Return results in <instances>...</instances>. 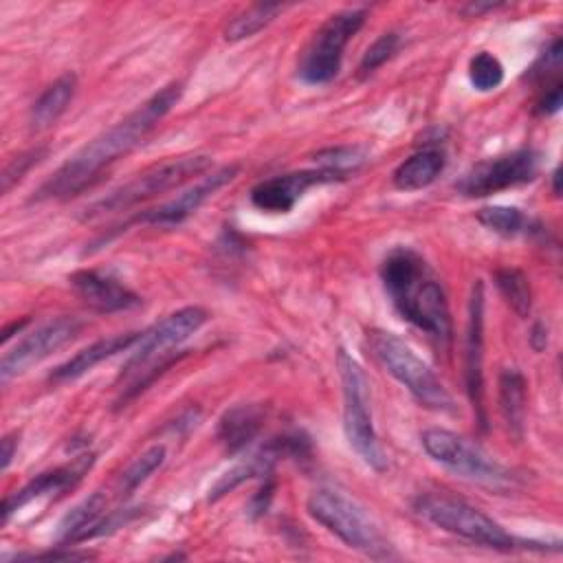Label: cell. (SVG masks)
Here are the masks:
<instances>
[{"mask_svg": "<svg viewBox=\"0 0 563 563\" xmlns=\"http://www.w3.org/2000/svg\"><path fill=\"white\" fill-rule=\"evenodd\" d=\"M183 86L172 81L147 97L136 110L125 119L97 134L92 141L81 145L62 167L53 172L51 178L42 183L33 200H64L88 189L101 172L117 158L132 152L143 139L165 119V114L178 103Z\"/></svg>", "mask_w": 563, "mask_h": 563, "instance_id": "obj_1", "label": "cell"}, {"mask_svg": "<svg viewBox=\"0 0 563 563\" xmlns=\"http://www.w3.org/2000/svg\"><path fill=\"white\" fill-rule=\"evenodd\" d=\"M380 279L398 314L449 350L453 336L449 301L422 255L409 246H396L380 264Z\"/></svg>", "mask_w": 563, "mask_h": 563, "instance_id": "obj_2", "label": "cell"}, {"mask_svg": "<svg viewBox=\"0 0 563 563\" xmlns=\"http://www.w3.org/2000/svg\"><path fill=\"white\" fill-rule=\"evenodd\" d=\"M413 510L418 517L433 523L435 528L451 532L460 539H466L471 543L484 545V548H493V550H501V552H510L517 548L543 550V548H539L541 543L512 537L508 530H504V526H499L484 510H479L477 506H473L464 499L451 497L446 493L418 495L413 499Z\"/></svg>", "mask_w": 563, "mask_h": 563, "instance_id": "obj_3", "label": "cell"}, {"mask_svg": "<svg viewBox=\"0 0 563 563\" xmlns=\"http://www.w3.org/2000/svg\"><path fill=\"white\" fill-rule=\"evenodd\" d=\"M306 510L317 523L339 537L347 548L358 550L376 561L396 556L391 543L380 532L378 523L369 517V512L343 493L319 488L310 493Z\"/></svg>", "mask_w": 563, "mask_h": 563, "instance_id": "obj_4", "label": "cell"}, {"mask_svg": "<svg viewBox=\"0 0 563 563\" xmlns=\"http://www.w3.org/2000/svg\"><path fill=\"white\" fill-rule=\"evenodd\" d=\"M367 345L376 361L427 409L457 413V402L438 374L394 332L372 330Z\"/></svg>", "mask_w": 563, "mask_h": 563, "instance_id": "obj_5", "label": "cell"}, {"mask_svg": "<svg viewBox=\"0 0 563 563\" xmlns=\"http://www.w3.org/2000/svg\"><path fill=\"white\" fill-rule=\"evenodd\" d=\"M211 165H213V161L207 154H185V156H176V158L163 161L158 165H152L145 172L136 174L125 185L112 189L108 196L88 205L84 209V220L97 218L103 213L128 211V209L136 207L139 202L152 200L161 194L183 187L185 183L194 180L196 176H205L207 169H211Z\"/></svg>", "mask_w": 563, "mask_h": 563, "instance_id": "obj_6", "label": "cell"}, {"mask_svg": "<svg viewBox=\"0 0 563 563\" xmlns=\"http://www.w3.org/2000/svg\"><path fill=\"white\" fill-rule=\"evenodd\" d=\"M336 369L343 389V433L354 453L376 473L387 471V455L378 442L372 409L369 383L361 363L343 347L336 352Z\"/></svg>", "mask_w": 563, "mask_h": 563, "instance_id": "obj_7", "label": "cell"}, {"mask_svg": "<svg viewBox=\"0 0 563 563\" xmlns=\"http://www.w3.org/2000/svg\"><path fill=\"white\" fill-rule=\"evenodd\" d=\"M420 444L431 460L473 484L499 493L512 490L519 484V477L510 468L455 431L431 427L420 435Z\"/></svg>", "mask_w": 563, "mask_h": 563, "instance_id": "obj_8", "label": "cell"}, {"mask_svg": "<svg viewBox=\"0 0 563 563\" xmlns=\"http://www.w3.org/2000/svg\"><path fill=\"white\" fill-rule=\"evenodd\" d=\"M365 18V9H345L330 15L317 29L299 59V79L308 86H321L332 81L341 70L347 42L361 31Z\"/></svg>", "mask_w": 563, "mask_h": 563, "instance_id": "obj_9", "label": "cell"}, {"mask_svg": "<svg viewBox=\"0 0 563 563\" xmlns=\"http://www.w3.org/2000/svg\"><path fill=\"white\" fill-rule=\"evenodd\" d=\"M539 174V154L534 150H515L468 167L455 183L457 194L466 198L493 196L534 180Z\"/></svg>", "mask_w": 563, "mask_h": 563, "instance_id": "obj_10", "label": "cell"}, {"mask_svg": "<svg viewBox=\"0 0 563 563\" xmlns=\"http://www.w3.org/2000/svg\"><path fill=\"white\" fill-rule=\"evenodd\" d=\"M207 319H209V314H207L205 308L185 306V308H178V310L169 312L161 321L152 323L147 330H143L139 334L136 343L132 345V350H130L132 354H130L128 363L123 365V372L119 374V380L121 378H132L147 363L169 354V350L174 345H180L185 339H189L194 332H198L207 323Z\"/></svg>", "mask_w": 563, "mask_h": 563, "instance_id": "obj_11", "label": "cell"}, {"mask_svg": "<svg viewBox=\"0 0 563 563\" xmlns=\"http://www.w3.org/2000/svg\"><path fill=\"white\" fill-rule=\"evenodd\" d=\"M81 328H84V321L73 314L55 317L44 325L35 328L24 339H20L9 352H4L0 361V380L7 383L24 374L40 361L48 358L53 352L68 345L81 332Z\"/></svg>", "mask_w": 563, "mask_h": 563, "instance_id": "obj_12", "label": "cell"}, {"mask_svg": "<svg viewBox=\"0 0 563 563\" xmlns=\"http://www.w3.org/2000/svg\"><path fill=\"white\" fill-rule=\"evenodd\" d=\"M240 174L238 165H224L218 167L205 176H200L191 187L183 189L176 198L139 211L136 216H132L130 220L121 222L117 231H125L132 224H152V227H176L180 222H185L189 216H194L211 196H216V191H220L224 185H229L235 176Z\"/></svg>", "mask_w": 563, "mask_h": 563, "instance_id": "obj_13", "label": "cell"}, {"mask_svg": "<svg viewBox=\"0 0 563 563\" xmlns=\"http://www.w3.org/2000/svg\"><path fill=\"white\" fill-rule=\"evenodd\" d=\"M336 180H343V176L325 167L297 169V172H286V174H277L260 180L257 185H253L249 198H251V205L262 213L286 216L295 209V205L303 198V194L310 187L336 183Z\"/></svg>", "mask_w": 563, "mask_h": 563, "instance_id": "obj_14", "label": "cell"}, {"mask_svg": "<svg viewBox=\"0 0 563 563\" xmlns=\"http://www.w3.org/2000/svg\"><path fill=\"white\" fill-rule=\"evenodd\" d=\"M92 464H95V455L81 453L68 464H62V466H55L51 471L35 475L22 488H18L15 493L4 497L2 510H0L2 523H7L15 512H20L22 508H26L29 504H33L37 499L57 497V495H64L66 490L75 488L81 482V477L90 471Z\"/></svg>", "mask_w": 563, "mask_h": 563, "instance_id": "obj_15", "label": "cell"}, {"mask_svg": "<svg viewBox=\"0 0 563 563\" xmlns=\"http://www.w3.org/2000/svg\"><path fill=\"white\" fill-rule=\"evenodd\" d=\"M484 284L477 279L468 299V323H466V345H464V378L468 398L477 411V422L486 429L484 411Z\"/></svg>", "mask_w": 563, "mask_h": 563, "instance_id": "obj_16", "label": "cell"}, {"mask_svg": "<svg viewBox=\"0 0 563 563\" xmlns=\"http://www.w3.org/2000/svg\"><path fill=\"white\" fill-rule=\"evenodd\" d=\"M70 288L75 295L95 312L110 314V312H125L134 310L143 303L141 295L128 288L123 282L108 273H99L92 268H81L68 275Z\"/></svg>", "mask_w": 563, "mask_h": 563, "instance_id": "obj_17", "label": "cell"}, {"mask_svg": "<svg viewBox=\"0 0 563 563\" xmlns=\"http://www.w3.org/2000/svg\"><path fill=\"white\" fill-rule=\"evenodd\" d=\"M264 418L266 407L262 402H238L220 416L216 438L229 455H235L257 438Z\"/></svg>", "mask_w": 563, "mask_h": 563, "instance_id": "obj_18", "label": "cell"}, {"mask_svg": "<svg viewBox=\"0 0 563 563\" xmlns=\"http://www.w3.org/2000/svg\"><path fill=\"white\" fill-rule=\"evenodd\" d=\"M139 334L141 332H121V334H112V336H106V339H99V341L86 345L84 350H79L77 354L66 358L62 365H57L51 372V376H48L51 383H68V380H75V378L88 374L92 367L117 356L119 352L132 350Z\"/></svg>", "mask_w": 563, "mask_h": 563, "instance_id": "obj_19", "label": "cell"}, {"mask_svg": "<svg viewBox=\"0 0 563 563\" xmlns=\"http://www.w3.org/2000/svg\"><path fill=\"white\" fill-rule=\"evenodd\" d=\"M279 453L273 446V442L268 440L262 449L253 451L251 455L242 457L240 462H235L229 471H224L209 488V501H218L220 497H224L227 493L235 490L240 484L255 479V477H266L275 471V464L279 462Z\"/></svg>", "mask_w": 563, "mask_h": 563, "instance_id": "obj_20", "label": "cell"}, {"mask_svg": "<svg viewBox=\"0 0 563 563\" xmlns=\"http://www.w3.org/2000/svg\"><path fill=\"white\" fill-rule=\"evenodd\" d=\"M446 158L440 147H424L405 158L391 174V183L400 191H418L429 187L442 172Z\"/></svg>", "mask_w": 563, "mask_h": 563, "instance_id": "obj_21", "label": "cell"}, {"mask_svg": "<svg viewBox=\"0 0 563 563\" xmlns=\"http://www.w3.org/2000/svg\"><path fill=\"white\" fill-rule=\"evenodd\" d=\"M75 88H77L75 73H64L53 84H48L31 106V114H29L31 130L42 132L51 128L66 112L68 103L75 97Z\"/></svg>", "mask_w": 563, "mask_h": 563, "instance_id": "obj_22", "label": "cell"}, {"mask_svg": "<svg viewBox=\"0 0 563 563\" xmlns=\"http://www.w3.org/2000/svg\"><path fill=\"white\" fill-rule=\"evenodd\" d=\"M499 411L510 435L519 440L526 422V378L517 367H506L499 374Z\"/></svg>", "mask_w": 563, "mask_h": 563, "instance_id": "obj_23", "label": "cell"}, {"mask_svg": "<svg viewBox=\"0 0 563 563\" xmlns=\"http://www.w3.org/2000/svg\"><path fill=\"white\" fill-rule=\"evenodd\" d=\"M167 457V451L163 444H154L150 449H145L141 455H136L119 475L117 479H112L108 486L112 490V495L117 497V501H125L145 479H150V475L154 471H158L163 466Z\"/></svg>", "mask_w": 563, "mask_h": 563, "instance_id": "obj_24", "label": "cell"}, {"mask_svg": "<svg viewBox=\"0 0 563 563\" xmlns=\"http://www.w3.org/2000/svg\"><path fill=\"white\" fill-rule=\"evenodd\" d=\"M284 7L286 4L282 2H255L246 7L235 18H231V22L224 26V40L240 42V40L253 37L264 26H268L284 11Z\"/></svg>", "mask_w": 563, "mask_h": 563, "instance_id": "obj_25", "label": "cell"}, {"mask_svg": "<svg viewBox=\"0 0 563 563\" xmlns=\"http://www.w3.org/2000/svg\"><path fill=\"white\" fill-rule=\"evenodd\" d=\"M477 222L490 229L497 235L504 238H517L521 233L534 231V222L517 207H506V205H488L477 211Z\"/></svg>", "mask_w": 563, "mask_h": 563, "instance_id": "obj_26", "label": "cell"}, {"mask_svg": "<svg viewBox=\"0 0 563 563\" xmlns=\"http://www.w3.org/2000/svg\"><path fill=\"white\" fill-rule=\"evenodd\" d=\"M495 286H497L499 295L506 299V303L519 317H528L530 314L532 290H530V282L523 275V271L510 268V266L495 271Z\"/></svg>", "mask_w": 563, "mask_h": 563, "instance_id": "obj_27", "label": "cell"}, {"mask_svg": "<svg viewBox=\"0 0 563 563\" xmlns=\"http://www.w3.org/2000/svg\"><path fill=\"white\" fill-rule=\"evenodd\" d=\"M468 79H471V86L475 90L490 92V90L501 86V81H504V66H501V62L493 53L479 51L468 62Z\"/></svg>", "mask_w": 563, "mask_h": 563, "instance_id": "obj_28", "label": "cell"}, {"mask_svg": "<svg viewBox=\"0 0 563 563\" xmlns=\"http://www.w3.org/2000/svg\"><path fill=\"white\" fill-rule=\"evenodd\" d=\"M314 163L319 167H325L330 172H336L339 176L347 178L350 174H354L361 163H363V154L358 147H328L314 154Z\"/></svg>", "mask_w": 563, "mask_h": 563, "instance_id": "obj_29", "label": "cell"}, {"mask_svg": "<svg viewBox=\"0 0 563 563\" xmlns=\"http://www.w3.org/2000/svg\"><path fill=\"white\" fill-rule=\"evenodd\" d=\"M398 44H400V37H398V33H394V31L383 33L378 40H374V44L367 46V51H365L363 57H361L358 77L365 79V77H369L372 73H376L387 59H391V55L398 51Z\"/></svg>", "mask_w": 563, "mask_h": 563, "instance_id": "obj_30", "label": "cell"}, {"mask_svg": "<svg viewBox=\"0 0 563 563\" xmlns=\"http://www.w3.org/2000/svg\"><path fill=\"white\" fill-rule=\"evenodd\" d=\"M44 154H46L44 147H35V150L22 152V154H18L15 158H11V161L4 165V169H2V191L9 194V191L22 180V176H24L33 165H37V163L42 161Z\"/></svg>", "mask_w": 563, "mask_h": 563, "instance_id": "obj_31", "label": "cell"}, {"mask_svg": "<svg viewBox=\"0 0 563 563\" xmlns=\"http://www.w3.org/2000/svg\"><path fill=\"white\" fill-rule=\"evenodd\" d=\"M275 486H277V482H275V475H273V473L266 475V477H262V486L255 490V495H253L251 501H249V515H251L253 519L262 517V515L268 510L271 499H273V493H275Z\"/></svg>", "mask_w": 563, "mask_h": 563, "instance_id": "obj_32", "label": "cell"}, {"mask_svg": "<svg viewBox=\"0 0 563 563\" xmlns=\"http://www.w3.org/2000/svg\"><path fill=\"white\" fill-rule=\"evenodd\" d=\"M90 552H77L66 550V545H59V550H46V552H33V554H15V561H81L90 559Z\"/></svg>", "mask_w": 563, "mask_h": 563, "instance_id": "obj_33", "label": "cell"}, {"mask_svg": "<svg viewBox=\"0 0 563 563\" xmlns=\"http://www.w3.org/2000/svg\"><path fill=\"white\" fill-rule=\"evenodd\" d=\"M15 451H18V435L15 433H9L2 438L0 442V468L7 471L15 457Z\"/></svg>", "mask_w": 563, "mask_h": 563, "instance_id": "obj_34", "label": "cell"}, {"mask_svg": "<svg viewBox=\"0 0 563 563\" xmlns=\"http://www.w3.org/2000/svg\"><path fill=\"white\" fill-rule=\"evenodd\" d=\"M528 341H530V345H532L534 352H541V350L548 345V325H545L543 321H534Z\"/></svg>", "mask_w": 563, "mask_h": 563, "instance_id": "obj_35", "label": "cell"}, {"mask_svg": "<svg viewBox=\"0 0 563 563\" xmlns=\"http://www.w3.org/2000/svg\"><path fill=\"white\" fill-rule=\"evenodd\" d=\"M501 7V2H468V4H464L460 11L464 13V15H468V18H479V15H484V13H488V11H495V9H499Z\"/></svg>", "mask_w": 563, "mask_h": 563, "instance_id": "obj_36", "label": "cell"}, {"mask_svg": "<svg viewBox=\"0 0 563 563\" xmlns=\"http://www.w3.org/2000/svg\"><path fill=\"white\" fill-rule=\"evenodd\" d=\"M29 323V317H22L20 321L15 319V321H11V323H7L4 328H2V336H0V341H2V345H7L9 343V339L13 336V334H18L24 325Z\"/></svg>", "mask_w": 563, "mask_h": 563, "instance_id": "obj_37", "label": "cell"}, {"mask_svg": "<svg viewBox=\"0 0 563 563\" xmlns=\"http://www.w3.org/2000/svg\"><path fill=\"white\" fill-rule=\"evenodd\" d=\"M559 178H561V176H559V167H556V169L552 172V185H554V194H556V196H559V191H561V187H559Z\"/></svg>", "mask_w": 563, "mask_h": 563, "instance_id": "obj_38", "label": "cell"}]
</instances>
